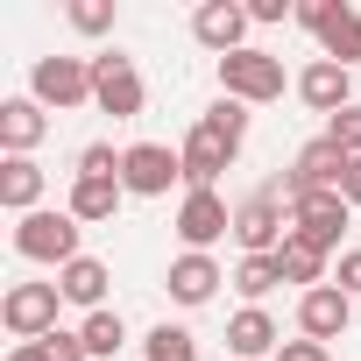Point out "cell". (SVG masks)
Listing matches in <instances>:
<instances>
[{
	"label": "cell",
	"instance_id": "cell-22",
	"mask_svg": "<svg viewBox=\"0 0 361 361\" xmlns=\"http://www.w3.org/2000/svg\"><path fill=\"white\" fill-rule=\"evenodd\" d=\"M276 262H283V283H305V290L333 283V276H326V262H333V255H326V248H312V241H298V234L276 248Z\"/></svg>",
	"mask_w": 361,
	"mask_h": 361
},
{
	"label": "cell",
	"instance_id": "cell-29",
	"mask_svg": "<svg viewBox=\"0 0 361 361\" xmlns=\"http://www.w3.org/2000/svg\"><path fill=\"white\" fill-rule=\"evenodd\" d=\"M326 142H340L347 156H361V106H347V114H333V121H326Z\"/></svg>",
	"mask_w": 361,
	"mask_h": 361
},
{
	"label": "cell",
	"instance_id": "cell-35",
	"mask_svg": "<svg viewBox=\"0 0 361 361\" xmlns=\"http://www.w3.org/2000/svg\"><path fill=\"white\" fill-rule=\"evenodd\" d=\"M8 361H50V347H43V340H15V347H8Z\"/></svg>",
	"mask_w": 361,
	"mask_h": 361
},
{
	"label": "cell",
	"instance_id": "cell-19",
	"mask_svg": "<svg viewBox=\"0 0 361 361\" xmlns=\"http://www.w3.org/2000/svg\"><path fill=\"white\" fill-rule=\"evenodd\" d=\"M121 199H128V185H121V177H71V220L78 227H99V220H114L121 213Z\"/></svg>",
	"mask_w": 361,
	"mask_h": 361
},
{
	"label": "cell",
	"instance_id": "cell-23",
	"mask_svg": "<svg viewBox=\"0 0 361 361\" xmlns=\"http://www.w3.org/2000/svg\"><path fill=\"white\" fill-rule=\"evenodd\" d=\"M78 340H85V354H92V361H114V354L128 347V319H121L114 305H106V312H85Z\"/></svg>",
	"mask_w": 361,
	"mask_h": 361
},
{
	"label": "cell",
	"instance_id": "cell-11",
	"mask_svg": "<svg viewBox=\"0 0 361 361\" xmlns=\"http://www.w3.org/2000/svg\"><path fill=\"white\" fill-rule=\"evenodd\" d=\"M177 156H185V192H213L220 185V170L241 156L227 135H213L206 121H192V135H185V149H177Z\"/></svg>",
	"mask_w": 361,
	"mask_h": 361
},
{
	"label": "cell",
	"instance_id": "cell-13",
	"mask_svg": "<svg viewBox=\"0 0 361 361\" xmlns=\"http://www.w3.org/2000/svg\"><path fill=\"white\" fill-rule=\"evenodd\" d=\"M298 99H305L312 114H326V121H333V114H347V106H354V71H347V64L312 57V64L298 71Z\"/></svg>",
	"mask_w": 361,
	"mask_h": 361
},
{
	"label": "cell",
	"instance_id": "cell-20",
	"mask_svg": "<svg viewBox=\"0 0 361 361\" xmlns=\"http://www.w3.org/2000/svg\"><path fill=\"white\" fill-rule=\"evenodd\" d=\"M347 163H354V156H347L340 142H326V135H319V142H305V149H298V163H290V170H298V185H305V192H340Z\"/></svg>",
	"mask_w": 361,
	"mask_h": 361
},
{
	"label": "cell",
	"instance_id": "cell-3",
	"mask_svg": "<svg viewBox=\"0 0 361 361\" xmlns=\"http://www.w3.org/2000/svg\"><path fill=\"white\" fill-rule=\"evenodd\" d=\"M29 99H36V106H57V114L92 106V57H36Z\"/></svg>",
	"mask_w": 361,
	"mask_h": 361
},
{
	"label": "cell",
	"instance_id": "cell-32",
	"mask_svg": "<svg viewBox=\"0 0 361 361\" xmlns=\"http://www.w3.org/2000/svg\"><path fill=\"white\" fill-rule=\"evenodd\" d=\"M43 347H50V361H92V354H85V340H78V333H64V326H57Z\"/></svg>",
	"mask_w": 361,
	"mask_h": 361
},
{
	"label": "cell",
	"instance_id": "cell-18",
	"mask_svg": "<svg viewBox=\"0 0 361 361\" xmlns=\"http://www.w3.org/2000/svg\"><path fill=\"white\" fill-rule=\"evenodd\" d=\"M43 185H50V177H43L36 156H8V163H0V206H8L15 220L43 213Z\"/></svg>",
	"mask_w": 361,
	"mask_h": 361
},
{
	"label": "cell",
	"instance_id": "cell-5",
	"mask_svg": "<svg viewBox=\"0 0 361 361\" xmlns=\"http://www.w3.org/2000/svg\"><path fill=\"white\" fill-rule=\"evenodd\" d=\"M57 305H64L57 283H8V298H0V326H8L15 340H50L57 333Z\"/></svg>",
	"mask_w": 361,
	"mask_h": 361
},
{
	"label": "cell",
	"instance_id": "cell-33",
	"mask_svg": "<svg viewBox=\"0 0 361 361\" xmlns=\"http://www.w3.org/2000/svg\"><path fill=\"white\" fill-rule=\"evenodd\" d=\"M333 283H340L347 298H361V248H347V255H340V269H333Z\"/></svg>",
	"mask_w": 361,
	"mask_h": 361
},
{
	"label": "cell",
	"instance_id": "cell-25",
	"mask_svg": "<svg viewBox=\"0 0 361 361\" xmlns=\"http://www.w3.org/2000/svg\"><path fill=\"white\" fill-rule=\"evenodd\" d=\"M142 354H149V361H199V340H192L185 326H170V319H163V326L142 340Z\"/></svg>",
	"mask_w": 361,
	"mask_h": 361
},
{
	"label": "cell",
	"instance_id": "cell-12",
	"mask_svg": "<svg viewBox=\"0 0 361 361\" xmlns=\"http://www.w3.org/2000/svg\"><path fill=\"white\" fill-rule=\"evenodd\" d=\"M248 8H241V0H206V8L192 15V36L213 50V57H234V50H248Z\"/></svg>",
	"mask_w": 361,
	"mask_h": 361
},
{
	"label": "cell",
	"instance_id": "cell-34",
	"mask_svg": "<svg viewBox=\"0 0 361 361\" xmlns=\"http://www.w3.org/2000/svg\"><path fill=\"white\" fill-rule=\"evenodd\" d=\"M340 199H347V206H361V156H354V163H347V177H340Z\"/></svg>",
	"mask_w": 361,
	"mask_h": 361
},
{
	"label": "cell",
	"instance_id": "cell-15",
	"mask_svg": "<svg viewBox=\"0 0 361 361\" xmlns=\"http://www.w3.org/2000/svg\"><path fill=\"white\" fill-rule=\"evenodd\" d=\"M319 57L326 64H347L354 71V57H361V8H347V0H326V15H319Z\"/></svg>",
	"mask_w": 361,
	"mask_h": 361
},
{
	"label": "cell",
	"instance_id": "cell-9",
	"mask_svg": "<svg viewBox=\"0 0 361 361\" xmlns=\"http://www.w3.org/2000/svg\"><path fill=\"white\" fill-rule=\"evenodd\" d=\"M234 241H241V255H276V248L290 241V227H283V206H276L269 192L241 199V206H234Z\"/></svg>",
	"mask_w": 361,
	"mask_h": 361
},
{
	"label": "cell",
	"instance_id": "cell-7",
	"mask_svg": "<svg viewBox=\"0 0 361 361\" xmlns=\"http://www.w3.org/2000/svg\"><path fill=\"white\" fill-rule=\"evenodd\" d=\"M347 213H354V206H347L340 192H305V199L290 206V234L333 255V248H340V234H347Z\"/></svg>",
	"mask_w": 361,
	"mask_h": 361
},
{
	"label": "cell",
	"instance_id": "cell-31",
	"mask_svg": "<svg viewBox=\"0 0 361 361\" xmlns=\"http://www.w3.org/2000/svg\"><path fill=\"white\" fill-rule=\"evenodd\" d=\"M248 22H298V0H248Z\"/></svg>",
	"mask_w": 361,
	"mask_h": 361
},
{
	"label": "cell",
	"instance_id": "cell-21",
	"mask_svg": "<svg viewBox=\"0 0 361 361\" xmlns=\"http://www.w3.org/2000/svg\"><path fill=\"white\" fill-rule=\"evenodd\" d=\"M106 262L99 255H78V262H64L57 269V290H64V305H78V312H106Z\"/></svg>",
	"mask_w": 361,
	"mask_h": 361
},
{
	"label": "cell",
	"instance_id": "cell-24",
	"mask_svg": "<svg viewBox=\"0 0 361 361\" xmlns=\"http://www.w3.org/2000/svg\"><path fill=\"white\" fill-rule=\"evenodd\" d=\"M276 283H283V262H276V255H241V262H234V290H241L248 305H262Z\"/></svg>",
	"mask_w": 361,
	"mask_h": 361
},
{
	"label": "cell",
	"instance_id": "cell-16",
	"mask_svg": "<svg viewBox=\"0 0 361 361\" xmlns=\"http://www.w3.org/2000/svg\"><path fill=\"white\" fill-rule=\"evenodd\" d=\"M43 135H50V106H36L29 92L22 99H0V149H8V156H36Z\"/></svg>",
	"mask_w": 361,
	"mask_h": 361
},
{
	"label": "cell",
	"instance_id": "cell-4",
	"mask_svg": "<svg viewBox=\"0 0 361 361\" xmlns=\"http://www.w3.org/2000/svg\"><path fill=\"white\" fill-rule=\"evenodd\" d=\"M92 106L114 114V121H135V114L149 106V85H142L135 57H121V50H99V57H92Z\"/></svg>",
	"mask_w": 361,
	"mask_h": 361
},
{
	"label": "cell",
	"instance_id": "cell-1",
	"mask_svg": "<svg viewBox=\"0 0 361 361\" xmlns=\"http://www.w3.org/2000/svg\"><path fill=\"white\" fill-rule=\"evenodd\" d=\"M283 57H269V50H234V57H220V92L227 99H241V106H269V99H283Z\"/></svg>",
	"mask_w": 361,
	"mask_h": 361
},
{
	"label": "cell",
	"instance_id": "cell-10",
	"mask_svg": "<svg viewBox=\"0 0 361 361\" xmlns=\"http://www.w3.org/2000/svg\"><path fill=\"white\" fill-rule=\"evenodd\" d=\"M347 326H354V298H347L340 283L298 290V333H305V340H326V347H333Z\"/></svg>",
	"mask_w": 361,
	"mask_h": 361
},
{
	"label": "cell",
	"instance_id": "cell-2",
	"mask_svg": "<svg viewBox=\"0 0 361 361\" xmlns=\"http://www.w3.org/2000/svg\"><path fill=\"white\" fill-rule=\"evenodd\" d=\"M15 255L22 262H78V220H71V206H43V213H29V220H15Z\"/></svg>",
	"mask_w": 361,
	"mask_h": 361
},
{
	"label": "cell",
	"instance_id": "cell-17",
	"mask_svg": "<svg viewBox=\"0 0 361 361\" xmlns=\"http://www.w3.org/2000/svg\"><path fill=\"white\" fill-rule=\"evenodd\" d=\"M163 283H170V298L185 305V312H199V305H213V290H220L227 276H220V262H213V255H192V248H185V255L170 262V276H163Z\"/></svg>",
	"mask_w": 361,
	"mask_h": 361
},
{
	"label": "cell",
	"instance_id": "cell-28",
	"mask_svg": "<svg viewBox=\"0 0 361 361\" xmlns=\"http://www.w3.org/2000/svg\"><path fill=\"white\" fill-rule=\"evenodd\" d=\"M121 163H128V149H114V142H85L78 149V177H121Z\"/></svg>",
	"mask_w": 361,
	"mask_h": 361
},
{
	"label": "cell",
	"instance_id": "cell-6",
	"mask_svg": "<svg viewBox=\"0 0 361 361\" xmlns=\"http://www.w3.org/2000/svg\"><path fill=\"white\" fill-rule=\"evenodd\" d=\"M121 185L135 199H163L170 185H185V156H177L170 142H135L128 163H121Z\"/></svg>",
	"mask_w": 361,
	"mask_h": 361
},
{
	"label": "cell",
	"instance_id": "cell-14",
	"mask_svg": "<svg viewBox=\"0 0 361 361\" xmlns=\"http://www.w3.org/2000/svg\"><path fill=\"white\" fill-rule=\"evenodd\" d=\"M276 347H283V333H276V319L262 305H241L227 319V354L234 361H276Z\"/></svg>",
	"mask_w": 361,
	"mask_h": 361
},
{
	"label": "cell",
	"instance_id": "cell-27",
	"mask_svg": "<svg viewBox=\"0 0 361 361\" xmlns=\"http://www.w3.org/2000/svg\"><path fill=\"white\" fill-rule=\"evenodd\" d=\"M64 22H71L78 36H106V29H114V0H71Z\"/></svg>",
	"mask_w": 361,
	"mask_h": 361
},
{
	"label": "cell",
	"instance_id": "cell-26",
	"mask_svg": "<svg viewBox=\"0 0 361 361\" xmlns=\"http://www.w3.org/2000/svg\"><path fill=\"white\" fill-rule=\"evenodd\" d=\"M199 121H206V128H213V135H227V142H234V149H241V142H248V106H241V99H227V92H220V99H213V106H206V114H199Z\"/></svg>",
	"mask_w": 361,
	"mask_h": 361
},
{
	"label": "cell",
	"instance_id": "cell-30",
	"mask_svg": "<svg viewBox=\"0 0 361 361\" xmlns=\"http://www.w3.org/2000/svg\"><path fill=\"white\" fill-rule=\"evenodd\" d=\"M276 361H333V347H326V340H305V333H298V340H283V347H276Z\"/></svg>",
	"mask_w": 361,
	"mask_h": 361
},
{
	"label": "cell",
	"instance_id": "cell-8",
	"mask_svg": "<svg viewBox=\"0 0 361 361\" xmlns=\"http://www.w3.org/2000/svg\"><path fill=\"white\" fill-rule=\"evenodd\" d=\"M220 234H234V206L220 192H185V206H177V241L192 255H206Z\"/></svg>",
	"mask_w": 361,
	"mask_h": 361
}]
</instances>
